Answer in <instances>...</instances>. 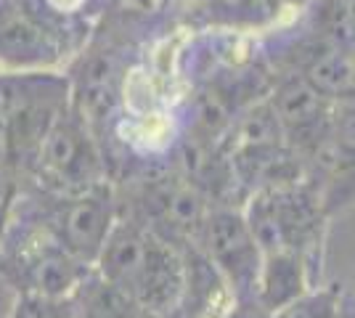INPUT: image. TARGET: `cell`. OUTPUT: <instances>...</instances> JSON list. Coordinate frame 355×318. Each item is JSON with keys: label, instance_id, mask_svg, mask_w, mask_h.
<instances>
[{"label": "cell", "instance_id": "obj_9", "mask_svg": "<svg viewBox=\"0 0 355 318\" xmlns=\"http://www.w3.org/2000/svg\"><path fill=\"white\" fill-rule=\"evenodd\" d=\"M263 318H342V294L337 289H308Z\"/></svg>", "mask_w": 355, "mask_h": 318}, {"label": "cell", "instance_id": "obj_3", "mask_svg": "<svg viewBox=\"0 0 355 318\" xmlns=\"http://www.w3.org/2000/svg\"><path fill=\"white\" fill-rule=\"evenodd\" d=\"M85 32L45 0H0V72H56Z\"/></svg>", "mask_w": 355, "mask_h": 318}, {"label": "cell", "instance_id": "obj_2", "mask_svg": "<svg viewBox=\"0 0 355 318\" xmlns=\"http://www.w3.org/2000/svg\"><path fill=\"white\" fill-rule=\"evenodd\" d=\"M69 104V77L59 72H0V220L27 186L45 133Z\"/></svg>", "mask_w": 355, "mask_h": 318}, {"label": "cell", "instance_id": "obj_11", "mask_svg": "<svg viewBox=\"0 0 355 318\" xmlns=\"http://www.w3.org/2000/svg\"><path fill=\"white\" fill-rule=\"evenodd\" d=\"M16 294H19V292L11 287V281L6 279V273L0 271V318L11 316V308H14V303H16Z\"/></svg>", "mask_w": 355, "mask_h": 318}, {"label": "cell", "instance_id": "obj_7", "mask_svg": "<svg viewBox=\"0 0 355 318\" xmlns=\"http://www.w3.org/2000/svg\"><path fill=\"white\" fill-rule=\"evenodd\" d=\"M311 287V260L295 255V252H273L263 255L260 281L254 305L263 313H273L286 303L297 300Z\"/></svg>", "mask_w": 355, "mask_h": 318}, {"label": "cell", "instance_id": "obj_13", "mask_svg": "<svg viewBox=\"0 0 355 318\" xmlns=\"http://www.w3.org/2000/svg\"><path fill=\"white\" fill-rule=\"evenodd\" d=\"M263 316H266V313H263L257 305L247 303V305H236V308H234L225 318H263Z\"/></svg>", "mask_w": 355, "mask_h": 318}, {"label": "cell", "instance_id": "obj_10", "mask_svg": "<svg viewBox=\"0 0 355 318\" xmlns=\"http://www.w3.org/2000/svg\"><path fill=\"white\" fill-rule=\"evenodd\" d=\"M8 318H77V292L72 297L16 294Z\"/></svg>", "mask_w": 355, "mask_h": 318}, {"label": "cell", "instance_id": "obj_12", "mask_svg": "<svg viewBox=\"0 0 355 318\" xmlns=\"http://www.w3.org/2000/svg\"><path fill=\"white\" fill-rule=\"evenodd\" d=\"M51 8H56L59 14H67V16H77L83 11V6H85V0H45Z\"/></svg>", "mask_w": 355, "mask_h": 318}, {"label": "cell", "instance_id": "obj_8", "mask_svg": "<svg viewBox=\"0 0 355 318\" xmlns=\"http://www.w3.org/2000/svg\"><path fill=\"white\" fill-rule=\"evenodd\" d=\"M141 310L119 289L104 281L96 268L77 289V318H138Z\"/></svg>", "mask_w": 355, "mask_h": 318}, {"label": "cell", "instance_id": "obj_6", "mask_svg": "<svg viewBox=\"0 0 355 318\" xmlns=\"http://www.w3.org/2000/svg\"><path fill=\"white\" fill-rule=\"evenodd\" d=\"M193 247L223 276L236 305L254 303L263 268V249L250 231L244 212L231 207H212Z\"/></svg>", "mask_w": 355, "mask_h": 318}, {"label": "cell", "instance_id": "obj_14", "mask_svg": "<svg viewBox=\"0 0 355 318\" xmlns=\"http://www.w3.org/2000/svg\"><path fill=\"white\" fill-rule=\"evenodd\" d=\"M138 318H189V316L178 308V310H167V313H141Z\"/></svg>", "mask_w": 355, "mask_h": 318}, {"label": "cell", "instance_id": "obj_4", "mask_svg": "<svg viewBox=\"0 0 355 318\" xmlns=\"http://www.w3.org/2000/svg\"><path fill=\"white\" fill-rule=\"evenodd\" d=\"M244 218L263 255L295 252L311 260L324 239L326 204L315 183L297 178L257 188Z\"/></svg>", "mask_w": 355, "mask_h": 318}, {"label": "cell", "instance_id": "obj_5", "mask_svg": "<svg viewBox=\"0 0 355 318\" xmlns=\"http://www.w3.org/2000/svg\"><path fill=\"white\" fill-rule=\"evenodd\" d=\"M98 183H106V159L98 138L72 104H67L45 133L24 188L67 197L83 194Z\"/></svg>", "mask_w": 355, "mask_h": 318}, {"label": "cell", "instance_id": "obj_1", "mask_svg": "<svg viewBox=\"0 0 355 318\" xmlns=\"http://www.w3.org/2000/svg\"><path fill=\"white\" fill-rule=\"evenodd\" d=\"M93 268L133 300L141 313H167L180 308L186 289V252L130 215L117 212V223Z\"/></svg>", "mask_w": 355, "mask_h": 318}]
</instances>
